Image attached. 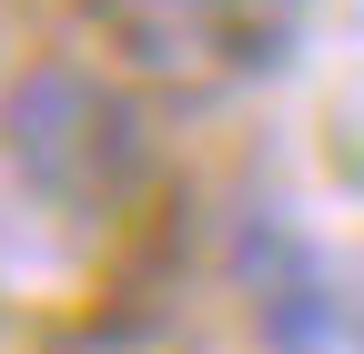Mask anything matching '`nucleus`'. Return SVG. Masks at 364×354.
Masks as SVG:
<instances>
[{
  "instance_id": "3",
  "label": "nucleus",
  "mask_w": 364,
  "mask_h": 354,
  "mask_svg": "<svg viewBox=\"0 0 364 354\" xmlns=\"http://www.w3.org/2000/svg\"><path fill=\"white\" fill-rule=\"evenodd\" d=\"M112 31L162 81H223L243 61V11L233 0H112Z\"/></svg>"
},
{
  "instance_id": "2",
  "label": "nucleus",
  "mask_w": 364,
  "mask_h": 354,
  "mask_svg": "<svg viewBox=\"0 0 364 354\" xmlns=\"http://www.w3.org/2000/svg\"><path fill=\"white\" fill-rule=\"evenodd\" d=\"M253 324L263 354H364V274L273 243V263H253Z\"/></svg>"
},
{
  "instance_id": "1",
  "label": "nucleus",
  "mask_w": 364,
  "mask_h": 354,
  "mask_svg": "<svg viewBox=\"0 0 364 354\" xmlns=\"http://www.w3.org/2000/svg\"><path fill=\"white\" fill-rule=\"evenodd\" d=\"M11 152L41 183H61V193H91V183H112L132 162L122 112L102 102V81H81V71H31L11 92Z\"/></svg>"
}]
</instances>
